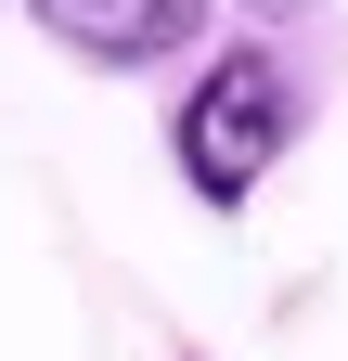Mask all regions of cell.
Returning a JSON list of instances; mask_svg holds the SVG:
<instances>
[{
  "instance_id": "6da1fadb",
  "label": "cell",
  "mask_w": 348,
  "mask_h": 361,
  "mask_svg": "<svg viewBox=\"0 0 348 361\" xmlns=\"http://www.w3.org/2000/svg\"><path fill=\"white\" fill-rule=\"evenodd\" d=\"M284 142H297V78L258 52V39H245V52H220V65L194 78V104L168 116V155H181V180H194L206 207H245L258 180H271Z\"/></svg>"
},
{
  "instance_id": "3957f363",
  "label": "cell",
  "mask_w": 348,
  "mask_h": 361,
  "mask_svg": "<svg viewBox=\"0 0 348 361\" xmlns=\"http://www.w3.org/2000/svg\"><path fill=\"white\" fill-rule=\"evenodd\" d=\"M258 13H297V0H258Z\"/></svg>"
},
{
  "instance_id": "7a4b0ae2",
  "label": "cell",
  "mask_w": 348,
  "mask_h": 361,
  "mask_svg": "<svg viewBox=\"0 0 348 361\" xmlns=\"http://www.w3.org/2000/svg\"><path fill=\"white\" fill-rule=\"evenodd\" d=\"M26 13L52 26L77 65H155V52H181L206 26V0H26Z\"/></svg>"
}]
</instances>
